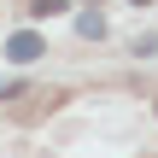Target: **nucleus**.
<instances>
[{"instance_id":"3","label":"nucleus","mask_w":158,"mask_h":158,"mask_svg":"<svg viewBox=\"0 0 158 158\" xmlns=\"http://www.w3.org/2000/svg\"><path fill=\"white\" fill-rule=\"evenodd\" d=\"M23 12H29V18H59V12H64V0H29Z\"/></svg>"},{"instance_id":"2","label":"nucleus","mask_w":158,"mask_h":158,"mask_svg":"<svg viewBox=\"0 0 158 158\" xmlns=\"http://www.w3.org/2000/svg\"><path fill=\"white\" fill-rule=\"evenodd\" d=\"M76 29H82L88 41H100V35H106V18H100V12H82V18H76Z\"/></svg>"},{"instance_id":"4","label":"nucleus","mask_w":158,"mask_h":158,"mask_svg":"<svg viewBox=\"0 0 158 158\" xmlns=\"http://www.w3.org/2000/svg\"><path fill=\"white\" fill-rule=\"evenodd\" d=\"M135 6H152V0H135Z\"/></svg>"},{"instance_id":"1","label":"nucleus","mask_w":158,"mask_h":158,"mask_svg":"<svg viewBox=\"0 0 158 158\" xmlns=\"http://www.w3.org/2000/svg\"><path fill=\"white\" fill-rule=\"evenodd\" d=\"M6 59H12V64H29V59H41V35H35V29H18V35L6 41Z\"/></svg>"}]
</instances>
